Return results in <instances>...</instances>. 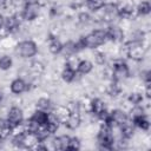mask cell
I'll return each instance as SVG.
<instances>
[{"label":"cell","mask_w":151,"mask_h":151,"mask_svg":"<svg viewBox=\"0 0 151 151\" xmlns=\"http://www.w3.org/2000/svg\"><path fill=\"white\" fill-rule=\"evenodd\" d=\"M76 72L77 71H74V70H72V68H70L68 66H64V68L61 70V72H60V78H61V80L63 81H65V83H73V79H74V76H76Z\"/></svg>","instance_id":"cell-19"},{"label":"cell","mask_w":151,"mask_h":151,"mask_svg":"<svg viewBox=\"0 0 151 151\" xmlns=\"http://www.w3.org/2000/svg\"><path fill=\"white\" fill-rule=\"evenodd\" d=\"M5 25V14L0 13V28H2Z\"/></svg>","instance_id":"cell-27"},{"label":"cell","mask_w":151,"mask_h":151,"mask_svg":"<svg viewBox=\"0 0 151 151\" xmlns=\"http://www.w3.org/2000/svg\"><path fill=\"white\" fill-rule=\"evenodd\" d=\"M61 57L64 58H67L72 54H77V50H76V44L73 40H67L65 42H63V48H61V52H60Z\"/></svg>","instance_id":"cell-15"},{"label":"cell","mask_w":151,"mask_h":151,"mask_svg":"<svg viewBox=\"0 0 151 151\" xmlns=\"http://www.w3.org/2000/svg\"><path fill=\"white\" fill-rule=\"evenodd\" d=\"M52 112L58 117V119L60 120L61 124H64L66 122V119L68 118V116L71 113L68 107L66 105H64V104H55L54 107L52 109Z\"/></svg>","instance_id":"cell-9"},{"label":"cell","mask_w":151,"mask_h":151,"mask_svg":"<svg viewBox=\"0 0 151 151\" xmlns=\"http://www.w3.org/2000/svg\"><path fill=\"white\" fill-rule=\"evenodd\" d=\"M107 109V104L99 97L91 99V112L96 116H99L104 110Z\"/></svg>","instance_id":"cell-13"},{"label":"cell","mask_w":151,"mask_h":151,"mask_svg":"<svg viewBox=\"0 0 151 151\" xmlns=\"http://www.w3.org/2000/svg\"><path fill=\"white\" fill-rule=\"evenodd\" d=\"M46 42H47V50L51 54H53V55L60 54L61 48H63V41L58 37H52L48 34Z\"/></svg>","instance_id":"cell-6"},{"label":"cell","mask_w":151,"mask_h":151,"mask_svg":"<svg viewBox=\"0 0 151 151\" xmlns=\"http://www.w3.org/2000/svg\"><path fill=\"white\" fill-rule=\"evenodd\" d=\"M77 71L83 76H87L93 71V63L88 59H83V60H80Z\"/></svg>","instance_id":"cell-17"},{"label":"cell","mask_w":151,"mask_h":151,"mask_svg":"<svg viewBox=\"0 0 151 151\" xmlns=\"http://www.w3.org/2000/svg\"><path fill=\"white\" fill-rule=\"evenodd\" d=\"M106 32H107L109 41H111L113 44H122L125 41V32L117 24L107 25Z\"/></svg>","instance_id":"cell-3"},{"label":"cell","mask_w":151,"mask_h":151,"mask_svg":"<svg viewBox=\"0 0 151 151\" xmlns=\"http://www.w3.org/2000/svg\"><path fill=\"white\" fill-rule=\"evenodd\" d=\"M5 1H6V0H0V9H2V7H4V5H5Z\"/></svg>","instance_id":"cell-29"},{"label":"cell","mask_w":151,"mask_h":151,"mask_svg":"<svg viewBox=\"0 0 151 151\" xmlns=\"http://www.w3.org/2000/svg\"><path fill=\"white\" fill-rule=\"evenodd\" d=\"M13 66V59L9 54H1L0 55V70L8 71Z\"/></svg>","instance_id":"cell-23"},{"label":"cell","mask_w":151,"mask_h":151,"mask_svg":"<svg viewBox=\"0 0 151 151\" xmlns=\"http://www.w3.org/2000/svg\"><path fill=\"white\" fill-rule=\"evenodd\" d=\"M136 12L138 17H146L151 12V5L149 0H140L136 6Z\"/></svg>","instance_id":"cell-16"},{"label":"cell","mask_w":151,"mask_h":151,"mask_svg":"<svg viewBox=\"0 0 151 151\" xmlns=\"http://www.w3.org/2000/svg\"><path fill=\"white\" fill-rule=\"evenodd\" d=\"M9 91L13 94H22L27 92V83L24 79L17 77L9 83Z\"/></svg>","instance_id":"cell-7"},{"label":"cell","mask_w":151,"mask_h":151,"mask_svg":"<svg viewBox=\"0 0 151 151\" xmlns=\"http://www.w3.org/2000/svg\"><path fill=\"white\" fill-rule=\"evenodd\" d=\"M55 103L53 100H51L48 97H40L35 100L34 103V109H38V110H42V111H52V109L54 107Z\"/></svg>","instance_id":"cell-10"},{"label":"cell","mask_w":151,"mask_h":151,"mask_svg":"<svg viewBox=\"0 0 151 151\" xmlns=\"http://www.w3.org/2000/svg\"><path fill=\"white\" fill-rule=\"evenodd\" d=\"M39 142L38 137L35 133L33 132H25L24 134V140H22V149H29L32 150V147Z\"/></svg>","instance_id":"cell-14"},{"label":"cell","mask_w":151,"mask_h":151,"mask_svg":"<svg viewBox=\"0 0 151 151\" xmlns=\"http://www.w3.org/2000/svg\"><path fill=\"white\" fill-rule=\"evenodd\" d=\"M6 118H7V120L9 122L11 126L21 123V122L25 119L22 107H20V106H15V105L11 106L9 110H8V112H7V114H6Z\"/></svg>","instance_id":"cell-5"},{"label":"cell","mask_w":151,"mask_h":151,"mask_svg":"<svg viewBox=\"0 0 151 151\" xmlns=\"http://www.w3.org/2000/svg\"><path fill=\"white\" fill-rule=\"evenodd\" d=\"M4 91H2V88H0V104L2 103V100H4Z\"/></svg>","instance_id":"cell-28"},{"label":"cell","mask_w":151,"mask_h":151,"mask_svg":"<svg viewBox=\"0 0 151 151\" xmlns=\"http://www.w3.org/2000/svg\"><path fill=\"white\" fill-rule=\"evenodd\" d=\"M31 72H34V73H38V74H44L45 71H46V66L44 64L42 60H39V59H35L33 60L29 65H28Z\"/></svg>","instance_id":"cell-20"},{"label":"cell","mask_w":151,"mask_h":151,"mask_svg":"<svg viewBox=\"0 0 151 151\" xmlns=\"http://www.w3.org/2000/svg\"><path fill=\"white\" fill-rule=\"evenodd\" d=\"M105 2H106L105 0H85V5L90 9V12H94V11L100 9Z\"/></svg>","instance_id":"cell-24"},{"label":"cell","mask_w":151,"mask_h":151,"mask_svg":"<svg viewBox=\"0 0 151 151\" xmlns=\"http://www.w3.org/2000/svg\"><path fill=\"white\" fill-rule=\"evenodd\" d=\"M120 132H122V136L127 138V139H131L136 132V125L133 123L132 119H127L125 123H123L120 125Z\"/></svg>","instance_id":"cell-11"},{"label":"cell","mask_w":151,"mask_h":151,"mask_svg":"<svg viewBox=\"0 0 151 151\" xmlns=\"http://www.w3.org/2000/svg\"><path fill=\"white\" fill-rule=\"evenodd\" d=\"M111 119L117 125H122L123 123H125L129 119V114H127V112H125L120 107H116V109L111 110Z\"/></svg>","instance_id":"cell-12"},{"label":"cell","mask_w":151,"mask_h":151,"mask_svg":"<svg viewBox=\"0 0 151 151\" xmlns=\"http://www.w3.org/2000/svg\"><path fill=\"white\" fill-rule=\"evenodd\" d=\"M31 118L34 119L35 122H38L40 125H45L46 122H47V112L46 111H42V110L34 109V111L32 112Z\"/></svg>","instance_id":"cell-21"},{"label":"cell","mask_w":151,"mask_h":151,"mask_svg":"<svg viewBox=\"0 0 151 151\" xmlns=\"http://www.w3.org/2000/svg\"><path fill=\"white\" fill-rule=\"evenodd\" d=\"M81 149V140L78 137H70L67 150H80Z\"/></svg>","instance_id":"cell-26"},{"label":"cell","mask_w":151,"mask_h":151,"mask_svg":"<svg viewBox=\"0 0 151 151\" xmlns=\"http://www.w3.org/2000/svg\"><path fill=\"white\" fill-rule=\"evenodd\" d=\"M127 42V46H129V55H127V59L130 60H134V61H142L144 60L145 58V54H146V50L140 42H137V41H125Z\"/></svg>","instance_id":"cell-2"},{"label":"cell","mask_w":151,"mask_h":151,"mask_svg":"<svg viewBox=\"0 0 151 151\" xmlns=\"http://www.w3.org/2000/svg\"><path fill=\"white\" fill-rule=\"evenodd\" d=\"M41 14V6L39 4H26L22 8V15L25 21L31 22Z\"/></svg>","instance_id":"cell-4"},{"label":"cell","mask_w":151,"mask_h":151,"mask_svg":"<svg viewBox=\"0 0 151 151\" xmlns=\"http://www.w3.org/2000/svg\"><path fill=\"white\" fill-rule=\"evenodd\" d=\"M14 53L19 58L31 59V58L37 55V53H38V45L32 39H26V40L19 41L14 46Z\"/></svg>","instance_id":"cell-1"},{"label":"cell","mask_w":151,"mask_h":151,"mask_svg":"<svg viewBox=\"0 0 151 151\" xmlns=\"http://www.w3.org/2000/svg\"><path fill=\"white\" fill-rule=\"evenodd\" d=\"M92 55H93V60H94V63H96L98 66H103V65H105L106 61H107L106 53L103 52V51H96V52H93Z\"/></svg>","instance_id":"cell-25"},{"label":"cell","mask_w":151,"mask_h":151,"mask_svg":"<svg viewBox=\"0 0 151 151\" xmlns=\"http://www.w3.org/2000/svg\"><path fill=\"white\" fill-rule=\"evenodd\" d=\"M133 123H134V125H136V129H139V130H142V131H144V132H147V131L150 130V120H149L147 114L134 119Z\"/></svg>","instance_id":"cell-18"},{"label":"cell","mask_w":151,"mask_h":151,"mask_svg":"<svg viewBox=\"0 0 151 151\" xmlns=\"http://www.w3.org/2000/svg\"><path fill=\"white\" fill-rule=\"evenodd\" d=\"M83 120H81V116L79 112H71L68 118L66 119V122L64 123V125L70 129V130H77L80 125H81Z\"/></svg>","instance_id":"cell-8"},{"label":"cell","mask_w":151,"mask_h":151,"mask_svg":"<svg viewBox=\"0 0 151 151\" xmlns=\"http://www.w3.org/2000/svg\"><path fill=\"white\" fill-rule=\"evenodd\" d=\"M126 99L132 105H138V104H142L144 101V96H143V93L140 91H132V92L129 93Z\"/></svg>","instance_id":"cell-22"}]
</instances>
